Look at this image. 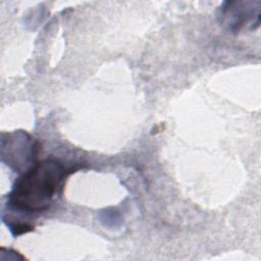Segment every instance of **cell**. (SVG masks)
Returning <instances> with one entry per match:
<instances>
[{"mask_svg": "<svg viewBox=\"0 0 261 261\" xmlns=\"http://www.w3.org/2000/svg\"><path fill=\"white\" fill-rule=\"evenodd\" d=\"M67 175L64 165L56 159H46L24 171L14 182L8 203L11 208L24 213L46 211Z\"/></svg>", "mask_w": 261, "mask_h": 261, "instance_id": "1", "label": "cell"}, {"mask_svg": "<svg viewBox=\"0 0 261 261\" xmlns=\"http://www.w3.org/2000/svg\"><path fill=\"white\" fill-rule=\"evenodd\" d=\"M221 18L230 31L237 32L254 18V8L239 7V2H225L221 8Z\"/></svg>", "mask_w": 261, "mask_h": 261, "instance_id": "2", "label": "cell"}]
</instances>
